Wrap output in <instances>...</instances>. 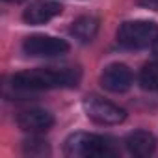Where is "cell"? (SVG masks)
Returning <instances> with one entry per match:
<instances>
[{
	"instance_id": "14",
	"label": "cell",
	"mask_w": 158,
	"mask_h": 158,
	"mask_svg": "<svg viewBox=\"0 0 158 158\" xmlns=\"http://www.w3.org/2000/svg\"><path fill=\"white\" fill-rule=\"evenodd\" d=\"M6 2H13V4H19V2H24V0H6Z\"/></svg>"
},
{
	"instance_id": "6",
	"label": "cell",
	"mask_w": 158,
	"mask_h": 158,
	"mask_svg": "<svg viewBox=\"0 0 158 158\" xmlns=\"http://www.w3.org/2000/svg\"><path fill=\"white\" fill-rule=\"evenodd\" d=\"M134 82L132 71L125 63H112L101 74V86L112 93H125Z\"/></svg>"
},
{
	"instance_id": "4",
	"label": "cell",
	"mask_w": 158,
	"mask_h": 158,
	"mask_svg": "<svg viewBox=\"0 0 158 158\" xmlns=\"http://www.w3.org/2000/svg\"><path fill=\"white\" fill-rule=\"evenodd\" d=\"M82 106H84L86 115L99 125H119L127 119V112L121 106L110 101H104L101 97H95V95L86 97Z\"/></svg>"
},
{
	"instance_id": "7",
	"label": "cell",
	"mask_w": 158,
	"mask_h": 158,
	"mask_svg": "<svg viewBox=\"0 0 158 158\" xmlns=\"http://www.w3.org/2000/svg\"><path fill=\"white\" fill-rule=\"evenodd\" d=\"M17 125L21 130L30 132V134H41L47 132L54 125V117L50 112L41 110V108H30L24 110L17 115Z\"/></svg>"
},
{
	"instance_id": "2",
	"label": "cell",
	"mask_w": 158,
	"mask_h": 158,
	"mask_svg": "<svg viewBox=\"0 0 158 158\" xmlns=\"http://www.w3.org/2000/svg\"><path fill=\"white\" fill-rule=\"evenodd\" d=\"M65 156L71 158H106L115 156L117 147L112 138L89 132H74L63 143Z\"/></svg>"
},
{
	"instance_id": "11",
	"label": "cell",
	"mask_w": 158,
	"mask_h": 158,
	"mask_svg": "<svg viewBox=\"0 0 158 158\" xmlns=\"http://www.w3.org/2000/svg\"><path fill=\"white\" fill-rule=\"evenodd\" d=\"M139 86L149 91L158 89V61L147 63L139 73Z\"/></svg>"
},
{
	"instance_id": "9",
	"label": "cell",
	"mask_w": 158,
	"mask_h": 158,
	"mask_svg": "<svg viewBox=\"0 0 158 158\" xmlns=\"http://www.w3.org/2000/svg\"><path fill=\"white\" fill-rule=\"evenodd\" d=\"M125 145H127V149H128L130 154H134L138 158H145V156H151L154 152L156 139L147 130H134V132H130L127 136Z\"/></svg>"
},
{
	"instance_id": "13",
	"label": "cell",
	"mask_w": 158,
	"mask_h": 158,
	"mask_svg": "<svg viewBox=\"0 0 158 158\" xmlns=\"http://www.w3.org/2000/svg\"><path fill=\"white\" fill-rule=\"evenodd\" d=\"M152 50H154V54L158 56V37H156V41L152 43Z\"/></svg>"
},
{
	"instance_id": "12",
	"label": "cell",
	"mask_w": 158,
	"mask_h": 158,
	"mask_svg": "<svg viewBox=\"0 0 158 158\" xmlns=\"http://www.w3.org/2000/svg\"><path fill=\"white\" fill-rule=\"evenodd\" d=\"M24 152L30 156H43V154H50V149L47 145V141L39 139V138H32L24 141Z\"/></svg>"
},
{
	"instance_id": "8",
	"label": "cell",
	"mask_w": 158,
	"mask_h": 158,
	"mask_svg": "<svg viewBox=\"0 0 158 158\" xmlns=\"http://www.w3.org/2000/svg\"><path fill=\"white\" fill-rule=\"evenodd\" d=\"M61 4L54 2V0H35L32 2L24 13H23V19L26 24H32V26H39V24H45L48 23L50 19L58 17L61 13Z\"/></svg>"
},
{
	"instance_id": "3",
	"label": "cell",
	"mask_w": 158,
	"mask_h": 158,
	"mask_svg": "<svg viewBox=\"0 0 158 158\" xmlns=\"http://www.w3.org/2000/svg\"><path fill=\"white\" fill-rule=\"evenodd\" d=\"M158 37V24L152 21H127L117 30V43L125 48H145Z\"/></svg>"
},
{
	"instance_id": "1",
	"label": "cell",
	"mask_w": 158,
	"mask_h": 158,
	"mask_svg": "<svg viewBox=\"0 0 158 158\" xmlns=\"http://www.w3.org/2000/svg\"><path fill=\"white\" fill-rule=\"evenodd\" d=\"M80 82V71L73 67L63 69H30L11 76V86L23 91H41L56 88H74Z\"/></svg>"
},
{
	"instance_id": "5",
	"label": "cell",
	"mask_w": 158,
	"mask_h": 158,
	"mask_svg": "<svg viewBox=\"0 0 158 158\" xmlns=\"http://www.w3.org/2000/svg\"><path fill=\"white\" fill-rule=\"evenodd\" d=\"M23 50L34 58H54V56L65 54L69 50V43L65 39H60V37L35 34V35H30L24 39Z\"/></svg>"
},
{
	"instance_id": "10",
	"label": "cell",
	"mask_w": 158,
	"mask_h": 158,
	"mask_svg": "<svg viewBox=\"0 0 158 158\" xmlns=\"http://www.w3.org/2000/svg\"><path fill=\"white\" fill-rule=\"evenodd\" d=\"M71 35L74 39H78L80 43H89L95 39L97 32H99V21L95 17H78L73 24H71Z\"/></svg>"
}]
</instances>
